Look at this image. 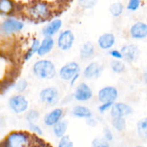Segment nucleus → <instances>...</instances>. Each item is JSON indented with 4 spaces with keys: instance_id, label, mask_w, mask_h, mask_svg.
<instances>
[{
    "instance_id": "nucleus-1",
    "label": "nucleus",
    "mask_w": 147,
    "mask_h": 147,
    "mask_svg": "<svg viewBox=\"0 0 147 147\" xmlns=\"http://www.w3.org/2000/svg\"><path fill=\"white\" fill-rule=\"evenodd\" d=\"M32 137L24 131H13L7 136L1 143V147H30Z\"/></svg>"
},
{
    "instance_id": "nucleus-2",
    "label": "nucleus",
    "mask_w": 147,
    "mask_h": 147,
    "mask_svg": "<svg viewBox=\"0 0 147 147\" xmlns=\"http://www.w3.org/2000/svg\"><path fill=\"white\" fill-rule=\"evenodd\" d=\"M35 76L40 79L50 80L56 76V68L54 63L48 60H40L36 62L32 67Z\"/></svg>"
},
{
    "instance_id": "nucleus-3",
    "label": "nucleus",
    "mask_w": 147,
    "mask_h": 147,
    "mask_svg": "<svg viewBox=\"0 0 147 147\" xmlns=\"http://www.w3.org/2000/svg\"><path fill=\"white\" fill-rule=\"evenodd\" d=\"M28 12L30 17L35 20H43L50 16V10L47 3L38 1L33 4L29 8Z\"/></svg>"
},
{
    "instance_id": "nucleus-4",
    "label": "nucleus",
    "mask_w": 147,
    "mask_h": 147,
    "mask_svg": "<svg viewBox=\"0 0 147 147\" xmlns=\"http://www.w3.org/2000/svg\"><path fill=\"white\" fill-rule=\"evenodd\" d=\"M40 99L43 103L47 106H55L60 99L58 90L55 87L43 88L40 93Z\"/></svg>"
},
{
    "instance_id": "nucleus-5",
    "label": "nucleus",
    "mask_w": 147,
    "mask_h": 147,
    "mask_svg": "<svg viewBox=\"0 0 147 147\" xmlns=\"http://www.w3.org/2000/svg\"><path fill=\"white\" fill-rule=\"evenodd\" d=\"M9 106L13 112L20 114L28 109L29 102L22 95H15L11 96L9 100Z\"/></svg>"
},
{
    "instance_id": "nucleus-6",
    "label": "nucleus",
    "mask_w": 147,
    "mask_h": 147,
    "mask_svg": "<svg viewBox=\"0 0 147 147\" xmlns=\"http://www.w3.org/2000/svg\"><path fill=\"white\" fill-rule=\"evenodd\" d=\"M80 68L79 65L76 62H70L64 65L59 71V76L63 80L70 81L73 77L79 74Z\"/></svg>"
},
{
    "instance_id": "nucleus-7",
    "label": "nucleus",
    "mask_w": 147,
    "mask_h": 147,
    "mask_svg": "<svg viewBox=\"0 0 147 147\" xmlns=\"http://www.w3.org/2000/svg\"><path fill=\"white\" fill-rule=\"evenodd\" d=\"M75 35L70 30H66L62 32L57 38V46L63 51L70 50L75 42Z\"/></svg>"
},
{
    "instance_id": "nucleus-8",
    "label": "nucleus",
    "mask_w": 147,
    "mask_h": 147,
    "mask_svg": "<svg viewBox=\"0 0 147 147\" xmlns=\"http://www.w3.org/2000/svg\"><path fill=\"white\" fill-rule=\"evenodd\" d=\"M119 96V92L116 88L113 86H106L100 89L98 94L99 101L103 103H114Z\"/></svg>"
},
{
    "instance_id": "nucleus-9",
    "label": "nucleus",
    "mask_w": 147,
    "mask_h": 147,
    "mask_svg": "<svg viewBox=\"0 0 147 147\" xmlns=\"http://www.w3.org/2000/svg\"><path fill=\"white\" fill-rule=\"evenodd\" d=\"M23 27H24L23 22L15 19L9 18L3 22L1 25V31L6 35H9L21 31Z\"/></svg>"
},
{
    "instance_id": "nucleus-10",
    "label": "nucleus",
    "mask_w": 147,
    "mask_h": 147,
    "mask_svg": "<svg viewBox=\"0 0 147 147\" xmlns=\"http://www.w3.org/2000/svg\"><path fill=\"white\" fill-rule=\"evenodd\" d=\"M93 90L88 85L85 83H81L76 88L73 97L78 101H88L93 97Z\"/></svg>"
},
{
    "instance_id": "nucleus-11",
    "label": "nucleus",
    "mask_w": 147,
    "mask_h": 147,
    "mask_svg": "<svg viewBox=\"0 0 147 147\" xmlns=\"http://www.w3.org/2000/svg\"><path fill=\"white\" fill-rule=\"evenodd\" d=\"M133 109L131 106L124 103H114L111 109V116L114 118H125L126 116L132 114Z\"/></svg>"
},
{
    "instance_id": "nucleus-12",
    "label": "nucleus",
    "mask_w": 147,
    "mask_h": 147,
    "mask_svg": "<svg viewBox=\"0 0 147 147\" xmlns=\"http://www.w3.org/2000/svg\"><path fill=\"white\" fill-rule=\"evenodd\" d=\"M123 57L125 60L129 63L135 62L140 56V50L135 45H124L121 49Z\"/></svg>"
},
{
    "instance_id": "nucleus-13",
    "label": "nucleus",
    "mask_w": 147,
    "mask_h": 147,
    "mask_svg": "<svg viewBox=\"0 0 147 147\" xmlns=\"http://www.w3.org/2000/svg\"><path fill=\"white\" fill-rule=\"evenodd\" d=\"M131 37L135 40H143L147 37V24L138 22L134 24L130 28Z\"/></svg>"
},
{
    "instance_id": "nucleus-14",
    "label": "nucleus",
    "mask_w": 147,
    "mask_h": 147,
    "mask_svg": "<svg viewBox=\"0 0 147 147\" xmlns=\"http://www.w3.org/2000/svg\"><path fill=\"white\" fill-rule=\"evenodd\" d=\"M103 68L99 63L93 62L85 67L83 76L87 79H96L100 77Z\"/></svg>"
},
{
    "instance_id": "nucleus-15",
    "label": "nucleus",
    "mask_w": 147,
    "mask_h": 147,
    "mask_svg": "<svg viewBox=\"0 0 147 147\" xmlns=\"http://www.w3.org/2000/svg\"><path fill=\"white\" fill-rule=\"evenodd\" d=\"M63 111L61 109H55L47 113L45 116L43 121L45 126H53L60 121V119L63 117Z\"/></svg>"
},
{
    "instance_id": "nucleus-16",
    "label": "nucleus",
    "mask_w": 147,
    "mask_h": 147,
    "mask_svg": "<svg viewBox=\"0 0 147 147\" xmlns=\"http://www.w3.org/2000/svg\"><path fill=\"white\" fill-rule=\"evenodd\" d=\"M63 25V22L60 19H55L50 22L47 25L43 28L42 34L45 37H52L53 35L57 33L61 29Z\"/></svg>"
},
{
    "instance_id": "nucleus-17",
    "label": "nucleus",
    "mask_w": 147,
    "mask_h": 147,
    "mask_svg": "<svg viewBox=\"0 0 147 147\" xmlns=\"http://www.w3.org/2000/svg\"><path fill=\"white\" fill-rule=\"evenodd\" d=\"M116 37L112 33H104L98 37V45L103 50H109L114 45Z\"/></svg>"
},
{
    "instance_id": "nucleus-18",
    "label": "nucleus",
    "mask_w": 147,
    "mask_h": 147,
    "mask_svg": "<svg viewBox=\"0 0 147 147\" xmlns=\"http://www.w3.org/2000/svg\"><path fill=\"white\" fill-rule=\"evenodd\" d=\"M54 45L55 42L53 37H45V38L40 42V45L37 51V55L39 56H44L48 54L53 50Z\"/></svg>"
},
{
    "instance_id": "nucleus-19",
    "label": "nucleus",
    "mask_w": 147,
    "mask_h": 147,
    "mask_svg": "<svg viewBox=\"0 0 147 147\" xmlns=\"http://www.w3.org/2000/svg\"><path fill=\"white\" fill-rule=\"evenodd\" d=\"M71 113L75 117L81 118V119H89L93 116L91 111L86 106H81V105H77L74 106Z\"/></svg>"
},
{
    "instance_id": "nucleus-20",
    "label": "nucleus",
    "mask_w": 147,
    "mask_h": 147,
    "mask_svg": "<svg viewBox=\"0 0 147 147\" xmlns=\"http://www.w3.org/2000/svg\"><path fill=\"white\" fill-rule=\"evenodd\" d=\"M95 53V47L91 42H86L80 49V57L82 59H88L93 55Z\"/></svg>"
},
{
    "instance_id": "nucleus-21",
    "label": "nucleus",
    "mask_w": 147,
    "mask_h": 147,
    "mask_svg": "<svg viewBox=\"0 0 147 147\" xmlns=\"http://www.w3.org/2000/svg\"><path fill=\"white\" fill-rule=\"evenodd\" d=\"M67 122L65 121H60L53 126V134L57 138H62L65 136V133L67 129Z\"/></svg>"
},
{
    "instance_id": "nucleus-22",
    "label": "nucleus",
    "mask_w": 147,
    "mask_h": 147,
    "mask_svg": "<svg viewBox=\"0 0 147 147\" xmlns=\"http://www.w3.org/2000/svg\"><path fill=\"white\" fill-rule=\"evenodd\" d=\"M136 131L140 138L147 139V117L142 119L136 124Z\"/></svg>"
},
{
    "instance_id": "nucleus-23",
    "label": "nucleus",
    "mask_w": 147,
    "mask_h": 147,
    "mask_svg": "<svg viewBox=\"0 0 147 147\" xmlns=\"http://www.w3.org/2000/svg\"><path fill=\"white\" fill-rule=\"evenodd\" d=\"M40 45V41L37 39H33L32 42L31 46H30V48L28 49V50L27 51V53H25L24 56V60L27 61V60H30L32 58L33 55H34L35 53H37L38 51L39 47Z\"/></svg>"
},
{
    "instance_id": "nucleus-24",
    "label": "nucleus",
    "mask_w": 147,
    "mask_h": 147,
    "mask_svg": "<svg viewBox=\"0 0 147 147\" xmlns=\"http://www.w3.org/2000/svg\"><path fill=\"white\" fill-rule=\"evenodd\" d=\"M111 68L112 71L117 74H121L123 72H124L125 69H126V66L125 64L119 60H113L111 62Z\"/></svg>"
},
{
    "instance_id": "nucleus-25",
    "label": "nucleus",
    "mask_w": 147,
    "mask_h": 147,
    "mask_svg": "<svg viewBox=\"0 0 147 147\" xmlns=\"http://www.w3.org/2000/svg\"><path fill=\"white\" fill-rule=\"evenodd\" d=\"M112 126L118 131H123L126 128L125 118H114L112 120Z\"/></svg>"
},
{
    "instance_id": "nucleus-26",
    "label": "nucleus",
    "mask_w": 147,
    "mask_h": 147,
    "mask_svg": "<svg viewBox=\"0 0 147 147\" xmlns=\"http://www.w3.org/2000/svg\"><path fill=\"white\" fill-rule=\"evenodd\" d=\"M109 11H110V13L111 14L112 16L115 17H118L121 15V14L123 13V5L120 2L113 3L111 5L110 8H109Z\"/></svg>"
},
{
    "instance_id": "nucleus-27",
    "label": "nucleus",
    "mask_w": 147,
    "mask_h": 147,
    "mask_svg": "<svg viewBox=\"0 0 147 147\" xmlns=\"http://www.w3.org/2000/svg\"><path fill=\"white\" fill-rule=\"evenodd\" d=\"M13 9V4L10 0L0 1V10L4 14H8Z\"/></svg>"
},
{
    "instance_id": "nucleus-28",
    "label": "nucleus",
    "mask_w": 147,
    "mask_h": 147,
    "mask_svg": "<svg viewBox=\"0 0 147 147\" xmlns=\"http://www.w3.org/2000/svg\"><path fill=\"white\" fill-rule=\"evenodd\" d=\"M90 147H110V144L108 141L104 138H95L91 142Z\"/></svg>"
},
{
    "instance_id": "nucleus-29",
    "label": "nucleus",
    "mask_w": 147,
    "mask_h": 147,
    "mask_svg": "<svg viewBox=\"0 0 147 147\" xmlns=\"http://www.w3.org/2000/svg\"><path fill=\"white\" fill-rule=\"evenodd\" d=\"M40 118V113L37 110H30L27 113L26 119L28 123H35Z\"/></svg>"
},
{
    "instance_id": "nucleus-30",
    "label": "nucleus",
    "mask_w": 147,
    "mask_h": 147,
    "mask_svg": "<svg viewBox=\"0 0 147 147\" xmlns=\"http://www.w3.org/2000/svg\"><path fill=\"white\" fill-rule=\"evenodd\" d=\"M14 87L18 93H23L27 90V87H28V82L25 79H20L17 81Z\"/></svg>"
},
{
    "instance_id": "nucleus-31",
    "label": "nucleus",
    "mask_w": 147,
    "mask_h": 147,
    "mask_svg": "<svg viewBox=\"0 0 147 147\" xmlns=\"http://www.w3.org/2000/svg\"><path fill=\"white\" fill-rule=\"evenodd\" d=\"M74 144L70 139V136L65 135L63 137L60 138L57 147H73Z\"/></svg>"
},
{
    "instance_id": "nucleus-32",
    "label": "nucleus",
    "mask_w": 147,
    "mask_h": 147,
    "mask_svg": "<svg viewBox=\"0 0 147 147\" xmlns=\"http://www.w3.org/2000/svg\"><path fill=\"white\" fill-rule=\"evenodd\" d=\"M97 0H78V4L83 9H90L94 7Z\"/></svg>"
},
{
    "instance_id": "nucleus-33",
    "label": "nucleus",
    "mask_w": 147,
    "mask_h": 147,
    "mask_svg": "<svg viewBox=\"0 0 147 147\" xmlns=\"http://www.w3.org/2000/svg\"><path fill=\"white\" fill-rule=\"evenodd\" d=\"M141 4V0H129L127 9L130 11H136L139 9Z\"/></svg>"
},
{
    "instance_id": "nucleus-34",
    "label": "nucleus",
    "mask_w": 147,
    "mask_h": 147,
    "mask_svg": "<svg viewBox=\"0 0 147 147\" xmlns=\"http://www.w3.org/2000/svg\"><path fill=\"white\" fill-rule=\"evenodd\" d=\"M28 127L30 131L34 132L36 134L40 135V136H42L43 134L42 130L41 128L39 127L35 123H28Z\"/></svg>"
},
{
    "instance_id": "nucleus-35",
    "label": "nucleus",
    "mask_w": 147,
    "mask_h": 147,
    "mask_svg": "<svg viewBox=\"0 0 147 147\" xmlns=\"http://www.w3.org/2000/svg\"><path fill=\"white\" fill-rule=\"evenodd\" d=\"M113 104H114V103H111V102H109V103H101V105H100L98 107L99 112L101 113H105V112L107 111L108 110L111 109Z\"/></svg>"
},
{
    "instance_id": "nucleus-36",
    "label": "nucleus",
    "mask_w": 147,
    "mask_h": 147,
    "mask_svg": "<svg viewBox=\"0 0 147 147\" xmlns=\"http://www.w3.org/2000/svg\"><path fill=\"white\" fill-rule=\"evenodd\" d=\"M103 138L109 142H111L113 139V133L109 128H105L103 129Z\"/></svg>"
},
{
    "instance_id": "nucleus-37",
    "label": "nucleus",
    "mask_w": 147,
    "mask_h": 147,
    "mask_svg": "<svg viewBox=\"0 0 147 147\" xmlns=\"http://www.w3.org/2000/svg\"><path fill=\"white\" fill-rule=\"evenodd\" d=\"M109 54L111 55V57H114L115 60H121V59L123 58V55H122L121 50H112L109 52Z\"/></svg>"
},
{
    "instance_id": "nucleus-38",
    "label": "nucleus",
    "mask_w": 147,
    "mask_h": 147,
    "mask_svg": "<svg viewBox=\"0 0 147 147\" xmlns=\"http://www.w3.org/2000/svg\"><path fill=\"white\" fill-rule=\"evenodd\" d=\"M78 77H79V74H78V75H76V76H75V77L73 78V79H72V80L70 81V86H74V84H75V83H76V82L77 81V80H78Z\"/></svg>"
},
{
    "instance_id": "nucleus-39",
    "label": "nucleus",
    "mask_w": 147,
    "mask_h": 147,
    "mask_svg": "<svg viewBox=\"0 0 147 147\" xmlns=\"http://www.w3.org/2000/svg\"><path fill=\"white\" fill-rule=\"evenodd\" d=\"M143 80L145 82V83L147 84V68L144 71L143 73Z\"/></svg>"
},
{
    "instance_id": "nucleus-40",
    "label": "nucleus",
    "mask_w": 147,
    "mask_h": 147,
    "mask_svg": "<svg viewBox=\"0 0 147 147\" xmlns=\"http://www.w3.org/2000/svg\"><path fill=\"white\" fill-rule=\"evenodd\" d=\"M135 147H146V146H141V145H138V146H136Z\"/></svg>"
}]
</instances>
